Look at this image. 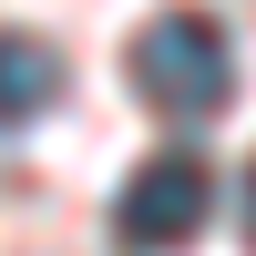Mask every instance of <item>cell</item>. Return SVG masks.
<instances>
[{
  "label": "cell",
  "mask_w": 256,
  "mask_h": 256,
  "mask_svg": "<svg viewBox=\"0 0 256 256\" xmlns=\"http://www.w3.org/2000/svg\"><path fill=\"white\" fill-rule=\"evenodd\" d=\"M195 226H205V164L195 154H144L134 184L113 195V236L134 256H164V246L195 236Z\"/></svg>",
  "instance_id": "obj_2"
},
{
  "label": "cell",
  "mask_w": 256,
  "mask_h": 256,
  "mask_svg": "<svg viewBox=\"0 0 256 256\" xmlns=\"http://www.w3.org/2000/svg\"><path fill=\"white\" fill-rule=\"evenodd\" d=\"M62 82H72V72H62V52H52L41 31H0V123H10V134L52 113Z\"/></svg>",
  "instance_id": "obj_3"
},
{
  "label": "cell",
  "mask_w": 256,
  "mask_h": 256,
  "mask_svg": "<svg viewBox=\"0 0 256 256\" xmlns=\"http://www.w3.org/2000/svg\"><path fill=\"white\" fill-rule=\"evenodd\" d=\"M134 92L154 102V113H184V123H216L226 102H236V52H226V31L205 10H154L134 31Z\"/></svg>",
  "instance_id": "obj_1"
},
{
  "label": "cell",
  "mask_w": 256,
  "mask_h": 256,
  "mask_svg": "<svg viewBox=\"0 0 256 256\" xmlns=\"http://www.w3.org/2000/svg\"><path fill=\"white\" fill-rule=\"evenodd\" d=\"M246 246H256V164H246Z\"/></svg>",
  "instance_id": "obj_4"
}]
</instances>
